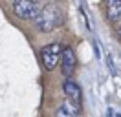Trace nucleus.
Masks as SVG:
<instances>
[{"mask_svg":"<svg viewBox=\"0 0 121 117\" xmlns=\"http://www.w3.org/2000/svg\"><path fill=\"white\" fill-rule=\"evenodd\" d=\"M106 17L110 20H119L121 18V0H114L106 4Z\"/></svg>","mask_w":121,"mask_h":117,"instance_id":"0eeeda50","label":"nucleus"},{"mask_svg":"<svg viewBox=\"0 0 121 117\" xmlns=\"http://www.w3.org/2000/svg\"><path fill=\"white\" fill-rule=\"evenodd\" d=\"M79 115H81V108L68 99L64 102H60L57 112H55V117H79Z\"/></svg>","mask_w":121,"mask_h":117,"instance_id":"423d86ee","label":"nucleus"},{"mask_svg":"<svg viewBox=\"0 0 121 117\" xmlns=\"http://www.w3.org/2000/svg\"><path fill=\"white\" fill-rule=\"evenodd\" d=\"M114 117H121V113H116V115H114Z\"/></svg>","mask_w":121,"mask_h":117,"instance_id":"6e6552de","label":"nucleus"},{"mask_svg":"<svg viewBox=\"0 0 121 117\" xmlns=\"http://www.w3.org/2000/svg\"><path fill=\"white\" fill-rule=\"evenodd\" d=\"M42 7L39 6L37 2H31V0H17L13 2V11L18 18L24 20H30V18H37V15L40 13Z\"/></svg>","mask_w":121,"mask_h":117,"instance_id":"7ed1b4c3","label":"nucleus"},{"mask_svg":"<svg viewBox=\"0 0 121 117\" xmlns=\"http://www.w3.org/2000/svg\"><path fill=\"white\" fill-rule=\"evenodd\" d=\"M62 24V11L55 4H48L40 9V13L35 18V26L42 33H52Z\"/></svg>","mask_w":121,"mask_h":117,"instance_id":"f257e3e1","label":"nucleus"},{"mask_svg":"<svg viewBox=\"0 0 121 117\" xmlns=\"http://www.w3.org/2000/svg\"><path fill=\"white\" fill-rule=\"evenodd\" d=\"M119 37H121V29H119Z\"/></svg>","mask_w":121,"mask_h":117,"instance_id":"1a4fd4ad","label":"nucleus"},{"mask_svg":"<svg viewBox=\"0 0 121 117\" xmlns=\"http://www.w3.org/2000/svg\"><path fill=\"white\" fill-rule=\"evenodd\" d=\"M75 53L72 48H66V50H62V57H60V68H62V75L64 77H70L73 70H75Z\"/></svg>","mask_w":121,"mask_h":117,"instance_id":"20e7f679","label":"nucleus"},{"mask_svg":"<svg viewBox=\"0 0 121 117\" xmlns=\"http://www.w3.org/2000/svg\"><path fill=\"white\" fill-rule=\"evenodd\" d=\"M62 90H64V95H66L68 101H72L73 104H77V106H81V97H83V95H81V88H79L77 82L66 79L64 84H62Z\"/></svg>","mask_w":121,"mask_h":117,"instance_id":"39448f33","label":"nucleus"},{"mask_svg":"<svg viewBox=\"0 0 121 117\" xmlns=\"http://www.w3.org/2000/svg\"><path fill=\"white\" fill-rule=\"evenodd\" d=\"M60 57H62V48H60L59 42L48 44L40 51V62H42L46 71H52L53 68L60 62Z\"/></svg>","mask_w":121,"mask_h":117,"instance_id":"f03ea898","label":"nucleus"}]
</instances>
